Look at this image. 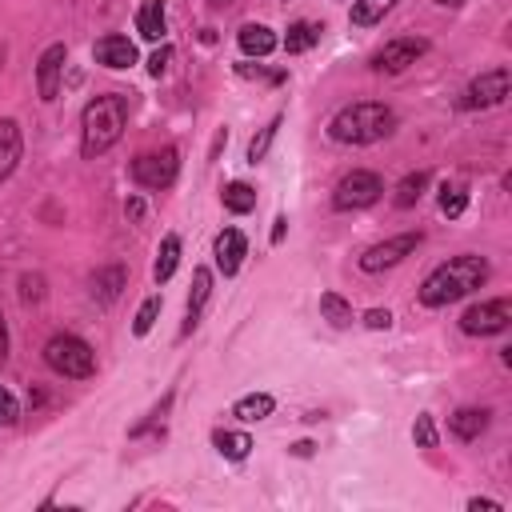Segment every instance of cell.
<instances>
[{
	"instance_id": "1",
	"label": "cell",
	"mask_w": 512,
	"mask_h": 512,
	"mask_svg": "<svg viewBox=\"0 0 512 512\" xmlns=\"http://www.w3.org/2000/svg\"><path fill=\"white\" fill-rule=\"evenodd\" d=\"M488 272H492V268H488L484 256H476V252H460V256L436 264V268L420 280V292H416V296H420L424 308H448V304L472 296L476 288H484Z\"/></svg>"
},
{
	"instance_id": "2",
	"label": "cell",
	"mask_w": 512,
	"mask_h": 512,
	"mask_svg": "<svg viewBox=\"0 0 512 512\" xmlns=\"http://www.w3.org/2000/svg\"><path fill=\"white\" fill-rule=\"evenodd\" d=\"M124 124H128V100L120 92L88 100L84 112H80V152H84V160H96L108 148H116V140L124 136Z\"/></svg>"
},
{
	"instance_id": "3",
	"label": "cell",
	"mask_w": 512,
	"mask_h": 512,
	"mask_svg": "<svg viewBox=\"0 0 512 512\" xmlns=\"http://www.w3.org/2000/svg\"><path fill=\"white\" fill-rule=\"evenodd\" d=\"M396 128V112L380 100H356L344 104L332 120H328V136L336 144H376L384 136H392Z\"/></svg>"
},
{
	"instance_id": "4",
	"label": "cell",
	"mask_w": 512,
	"mask_h": 512,
	"mask_svg": "<svg viewBox=\"0 0 512 512\" xmlns=\"http://www.w3.org/2000/svg\"><path fill=\"white\" fill-rule=\"evenodd\" d=\"M44 364L64 380H88L96 372V352L88 340L72 332H56L44 340Z\"/></svg>"
},
{
	"instance_id": "5",
	"label": "cell",
	"mask_w": 512,
	"mask_h": 512,
	"mask_svg": "<svg viewBox=\"0 0 512 512\" xmlns=\"http://www.w3.org/2000/svg\"><path fill=\"white\" fill-rule=\"evenodd\" d=\"M384 196V180L368 168H352L336 188H332V208L336 212H360Z\"/></svg>"
},
{
	"instance_id": "6",
	"label": "cell",
	"mask_w": 512,
	"mask_h": 512,
	"mask_svg": "<svg viewBox=\"0 0 512 512\" xmlns=\"http://www.w3.org/2000/svg\"><path fill=\"white\" fill-rule=\"evenodd\" d=\"M128 172H132V180H136L140 188H168V184L176 180V172H180V152H176L172 144L152 148V152H140V156L128 164Z\"/></svg>"
},
{
	"instance_id": "7",
	"label": "cell",
	"mask_w": 512,
	"mask_h": 512,
	"mask_svg": "<svg viewBox=\"0 0 512 512\" xmlns=\"http://www.w3.org/2000/svg\"><path fill=\"white\" fill-rule=\"evenodd\" d=\"M508 92H512V72H508V68H488V72H480L476 80H468V88H464V96H460V108H468V112L496 108V104L508 100Z\"/></svg>"
},
{
	"instance_id": "8",
	"label": "cell",
	"mask_w": 512,
	"mask_h": 512,
	"mask_svg": "<svg viewBox=\"0 0 512 512\" xmlns=\"http://www.w3.org/2000/svg\"><path fill=\"white\" fill-rule=\"evenodd\" d=\"M512 324V300L508 296H496V300H480L472 304L464 316H460V332L468 336H496Z\"/></svg>"
},
{
	"instance_id": "9",
	"label": "cell",
	"mask_w": 512,
	"mask_h": 512,
	"mask_svg": "<svg viewBox=\"0 0 512 512\" xmlns=\"http://www.w3.org/2000/svg\"><path fill=\"white\" fill-rule=\"evenodd\" d=\"M420 240H424V232H400V236H388V240H380V244L364 248L360 268H364V272H384V268H396L404 256H412V252L420 248Z\"/></svg>"
},
{
	"instance_id": "10",
	"label": "cell",
	"mask_w": 512,
	"mask_h": 512,
	"mask_svg": "<svg viewBox=\"0 0 512 512\" xmlns=\"http://www.w3.org/2000/svg\"><path fill=\"white\" fill-rule=\"evenodd\" d=\"M424 52H428V40H424V36H396V40H388V44L372 56V68L384 72V76H396V72L412 68Z\"/></svg>"
},
{
	"instance_id": "11",
	"label": "cell",
	"mask_w": 512,
	"mask_h": 512,
	"mask_svg": "<svg viewBox=\"0 0 512 512\" xmlns=\"http://www.w3.org/2000/svg\"><path fill=\"white\" fill-rule=\"evenodd\" d=\"M64 64H68V48L64 44H48L36 60V92L44 104H52L60 96V80H64Z\"/></svg>"
},
{
	"instance_id": "12",
	"label": "cell",
	"mask_w": 512,
	"mask_h": 512,
	"mask_svg": "<svg viewBox=\"0 0 512 512\" xmlns=\"http://www.w3.org/2000/svg\"><path fill=\"white\" fill-rule=\"evenodd\" d=\"M92 56H96V64H104L112 72H124V68L136 64V44L128 36H120V32H108V36H100L92 44Z\"/></svg>"
},
{
	"instance_id": "13",
	"label": "cell",
	"mask_w": 512,
	"mask_h": 512,
	"mask_svg": "<svg viewBox=\"0 0 512 512\" xmlns=\"http://www.w3.org/2000/svg\"><path fill=\"white\" fill-rule=\"evenodd\" d=\"M212 256H216V268H220L224 276H236L240 264H244V256H248V240H244V232H240V228H224V232H216V240H212Z\"/></svg>"
},
{
	"instance_id": "14",
	"label": "cell",
	"mask_w": 512,
	"mask_h": 512,
	"mask_svg": "<svg viewBox=\"0 0 512 512\" xmlns=\"http://www.w3.org/2000/svg\"><path fill=\"white\" fill-rule=\"evenodd\" d=\"M24 160V132L12 116H0V184L20 168Z\"/></svg>"
},
{
	"instance_id": "15",
	"label": "cell",
	"mask_w": 512,
	"mask_h": 512,
	"mask_svg": "<svg viewBox=\"0 0 512 512\" xmlns=\"http://www.w3.org/2000/svg\"><path fill=\"white\" fill-rule=\"evenodd\" d=\"M236 44H240V52L244 56H272L276 48H280V36L268 28V24H240V32H236Z\"/></svg>"
},
{
	"instance_id": "16",
	"label": "cell",
	"mask_w": 512,
	"mask_h": 512,
	"mask_svg": "<svg viewBox=\"0 0 512 512\" xmlns=\"http://www.w3.org/2000/svg\"><path fill=\"white\" fill-rule=\"evenodd\" d=\"M212 296V272L208 268H196L192 272V292H188V308H184V324H180V336H188L196 324H200V312Z\"/></svg>"
},
{
	"instance_id": "17",
	"label": "cell",
	"mask_w": 512,
	"mask_h": 512,
	"mask_svg": "<svg viewBox=\"0 0 512 512\" xmlns=\"http://www.w3.org/2000/svg\"><path fill=\"white\" fill-rule=\"evenodd\" d=\"M124 284H128L124 264H108V268H96V272L88 276V292H92L100 304H112V300L124 292Z\"/></svg>"
},
{
	"instance_id": "18",
	"label": "cell",
	"mask_w": 512,
	"mask_h": 512,
	"mask_svg": "<svg viewBox=\"0 0 512 512\" xmlns=\"http://www.w3.org/2000/svg\"><path fill=\"white\" fill-rule=\"evenodd\" d=\"M136 32L144 36V40H164V32H168V8H164V0H140L136 4Z\"/></svg>"
},
{
	"instance_id": "19",
	"label": "cell",
	"mask_w": 512,
	"mask_h": 512,
	"mask_svg": "<svg viewBox=\"0 0 512 512\" xmlns=\"http://www.w3.org/2000/svg\"><path fill=\"white\" fill-rule=\"evenodd\" d=\"M488 424H492V412H488V408H456V412L448 416V432H452L456 440H476Z\"/></svg>"
},
{
	"instance_id": "20",
	"label": "cell",
	"mask_w": 512,
	"mask_h": 512,
	"mask_svg": "<svg viewBox=\"0 0 512 512\" xmlns=\"http://www.w3.org/2000/svg\"><path fill=\"white\" fill-rule=\"evenodd\" d=\"M320 36H324V24H316V20H296V24H288V32H284L280 44H284L288 56H300V52L316 48Z\"/></svg>"
},
{
	"instance_id": "21",
	"label": "cell",
	"mask_w": 512,
	"mask_h": 512,
	"mask_svg": "<svg viewBox=\"0 0 512 512\" xmlns=\"http://www.w3.org/2000/svg\"><path fill=\"white\" fill-rule=\"evenodd\" d=\"M272 408H276V396H272V392H248V396H240V400L232 404V416H236L240 424H260V420L272 416Z\"/></svg>"
},
{
	"instance_id": "22",
	"label": "cell",
	"mask_w": 512,
	"mask_h": 512,
	"mask_svg": "<svg viewBox=\"0 0 512 512\" xmlns=\"http://www.w3.org/2000/svg\"><path fill=\"white\" fill-rule=\"evenodd\" d=\"M176 264H180V236H176V232H168V236L160 240L156 264H152V280H156V284H168V280H172V272H176Z\"/></svg>"
},
{
	"instance_id": "23",
	"label": "cell",
	"mask_w": 512,
	"mask_h": 512,
	"mask_svg": "<svg viewBox=\"0 0 512 512\" xmlns=\"http://www.w3.org/2000/svg\"><path fill=\"white\" fill-rule=\"evenodd\" d=\"M212 444H216V452L224 460H248V452H252V436L248 432H232V428H216Z\"/></svg>"
},
{
	"instance_id": "24",
	"label": "cell",
	"mask_w": 512,
	"mask_h": 512,
	"mask_svg": "<svg viewBox=\"0 0 512 512\" xmlns=\"http://www.w3.org/2000/svg\"><path fill=\"white\" fill-rule=\"evenodd\" d=\"M392 4H396V0H352L348 20H352L356 28H372V24H380V20L392 12Z\"/></svg>"
},
{
	"instance_id": "25",
	"label": "cell",
	"mask_w": 512,
	"mask_h": 512,
	"mask_svg": "<svg viewBox=\"0 0 512 512\" xmlns=\"http://www.w3.org/2000/svg\"><path fill=\"white\" fill-rule=\"evenodd\" d=\"M424 188H428V172H424V168H420V172H408V176L396 184L392 204H396V208H416V200L424 196Z\"/></svg>"
},
{
	"instance_id": "26",
	"label": "cell",
	"mask_w": 512,
	"mask_h": 512,
	"mask_svg": "<svg viewBox=\"0 0 512 512\" xmlns=\"http://www.w3.org/2000/svg\"><path fill=\"white\" fill-rule=\"evenodd\" d=\"M220 200H224V208H228V212L248 216V212L256 208V188H252V184H244V180H232V184L220 192Z\"/></svg>"
},
{
	"instance_id": "27",
	"label": "cell",
	"mask_w": 512,
	"mask_h": 512,
	"mask_svg": "<svg viewBox=\"0 0 512 512\" xmlns=\"http://www.w3.org/2000/svg\"><path fill=\"white\" fill-rule=\"evenodd\" d=\"M320 316H324L332 328H348V324H352V304H348L340 292H320Z\"/></svg>"
},
{
	"instance_id": "28",
	"label": "cell",
	"mask_w": 512,
	"mask_h": 512,
	"mask_svg": "<svg viewBox=\"0 0 512 512\" xmlns=\"http://www.w3.org/2000/svg\"><path fill=\"white\" fill-rule=\"evenodd\" d=\"M436 208H440L448 220L464 216V208H468V188H464V184H444V188H440V200H436Z\"/></svg>"
},
{
	"instance_id": "29",
	"label": "cell",
	"mask_w": 512,
	"mask_h": 512,
	"mask_svg": "<svg viewBox=\"0 0 512 512\" xmlns=\"http://www.w3.org/2000/svg\"><path fill=\"white\" fill-rule=\"evenodd\" d=\"M280 120H284V116H272V120L252 136V144H248V164H260V160L268 156V148H272V140H276V132H280Z\"/></svg>"
},
{
	"instance_id": "30",
	"label": "cell",
	"mask_w": 512,
	"mask_h": 512,
	"mask_svg": "<svg viewBox=\"0 0 512 512\" xmlns=\"http://www.w3.org/2000/svg\"><path fill=\"white\" fill-rule=\"evenodd\" d=\"M160 308H164V300H160V296H148V300L136 308L132 332H136V336H148V332H152V324H156V316H160Z\"/></svg>"
},
{
	"instance_id": "31",
	"label": "cell",
	"mask_w": 512,
	"mask_h": 512,
	"mask_svg": "<svg viewBox=\"0 0 512 512\" xmlns=\"http://www.w3.org/2000/svg\"><path fill=\"white\" fill-rule=\"evenodd\" d=\"M20 300H24V304H40V300H44V276L24 272V276H20Z\"/></svg>"
},
{
	"instance_id": "32",
	"label": "cell",
	"mask_w": 512,
	"mask_h": 512,
	"mask_svg": "<svg viewBox=\"0 0 512 512\" xmlns=\"http://www.w3.org/2000/svg\"><path fill=\"white\" fill-rule=\"evenodd\" d=\"M412 440H416L420 448H436V424H432L428 412L416 416V424H412Z\"/></svg>"
},
{
	"instance_id": "33",
	"label": "cell",
	"mask_w": 512,
	"mask_h": 512,
	"mask_svg": "<svg viewBox=\"0 0 512 512\" xmlns=\"http://www.w3.org/2000/svg\"><path fill=\"white\" fill-rule=\"evenodd\" d=\"M16 420H20V404H16V396L0 384V424H4V428H12Z\"/></svg>"
},
{
	"instance_id": "34",
	"label": "cell",
	"mask_w": 512,
	"mask_h": 512,
	"mask_svg": "<svg viewBox=\"0 0 512 512\" xmlns=\"http://www.w3.org/2000/svg\"><path fill=\"white\" fill-rule=\"evenodd\" d=\"M168 64H172V48H168V44H160V48L148 56V72H152V76H164V72H168Z\"/></svg>"
},
{
	"instance_id": "35",
	"label": "cell",
	"mask_w": 512,
	"mask_h": 512,
	"mask_svg": "<svg viewBox=\"0 0 512 512\" xmlns=\"http://www.w3.org/2000/svg\"><path fill=\"white\" fill-rule=\"evenodd\" d=\"M236 72H240V76H260V80H268V84H284V76H288L284 68H276V72H260L256 64H236Z\"/></svg>"
},
{
	"instance_id": "36",
	"label": "cell",
	"mask_w": 512,
	"mask_h": 512,
	"mask_svg": "<svg viewBox=\"0 0 512 512\" xmlns=\"http://www.w3.org/2000/svg\"><path fill=\"white\" fill-rule=\"evenodd\" d=\"M364 328H376V332L380 328H392V312L388 308H368L364 312Z\"/></svg>"
},
{
	"instance_id": "37",
	"label": "cell",
	"mask_w": 512,
	"mask_h": 512,
	"mask_svg": "<svg viewBox=\"0 0 512 512\" xmlns=\"http://www.w3.org/2000/svg\"><path fill=\"white\" fill-rule=\"evenodd\" d=\"M468 512H500V504H496V500H480V496H472V500H468Z\"/></svg>"
},
{
	"instance_id": "38",
	"label": "cell",
	"mask_w": 512,
	"mask_h": 512,
	"mask_svg": "<svg viewBox=\"0 0 512 512\" xmlns=\"http://www.w3.org/2000/svg\"><path fill=\"white\" fill-rule=\"evenodd\" d=\"M284 228H288V216L280 212V216L272 220V244H280V240H284Z\"/></svg>"
},
{
	"instance_id": "39",
	"label": "cell",
	"mask_w": 512,
	"mask_h": 512,
	"mask_svg": "<svg viewBox=\"0 0 512 512\" xmlns=\"http://www.w3.org/2000/svg\"><path fill=\"white\" fill-rule=\"evenodd\" d=\"M8 360V324H4V316H0V364Z\"/></svg>"
},
{
	"instance_id": "40",
	"label": "cell",
	"mask_w": 512,
	"mask_h": 512,
	"mask_svg": "<svg viewBox=\"0 0 512 512\" xmlns=\"http://www.w3.org/2000/svg\"><path fill=\"white\" fill-rule=\"evenodd\" d=\"M124 212H128L132 220H140V216H144V204H140V200H128V204H124Z\"/></svg>"
},
{
	"instance_id": "41",
	"label": "cell",
	"mask_w": 512,
	"mask_h": 512,
	"mask_svg": "<svg viewBox=\"0 0 512 512\" xmlns=\"http://www.w3.org/2000/svg\"><path fill=\"white\" fill-rule=\"evenodd\" d=\"M292 452H296V456H308V452H312V444H308V440H300V444H292Z\"/></svg>"
},
{
	"instance_id": "42",
	"label": "cell",
	"mask_w": 512,
	"mask_h": 512,
	"mask_svg": "<svg viewBox=\"0 0 512 512\" xmlns=\"http://www.w3.org/2000/svg\"><path fill=\"white\" fill-rule=\"evenodd\" d=\"M232 0H208V8H228Z\"/></svg>"
},
{
	"instance_id": "43",
	"label": "cell",
	"mask_w": 512,
	"mask_h": 512,
	"mask_svg": "<svg viewBox=\"0 0 512 512\" xmlns=\"http://www.w3.org/2000/svg\"><path fill=\"white\" fill-rule=\"evenodd\" d=\"M436 4H444V8H456V4H464V0H436Z\"/></svg>"
},
{
	"instance_id": "44",
	"label": "cell",
	"mask_w": 512,
	"mask_h": 512,
	"mask_svg": "<svg viewBox=\"0 0 512 512\" xmlns=\"http://www.w3.org/2000/svg\"><path fill=\"white\" fill-rule=\"evenodd\" d=\"M0 60H4V44H0Z\"/></svg>"
}]
</instances>
